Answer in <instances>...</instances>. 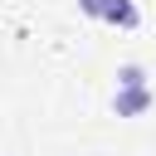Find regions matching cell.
<instances>
[{"label": "cell", "instance_id": "6da1fadb", "mask_svg": "<svg viewBox=\"0 0 156 156\" xmlns=\"http://www.w3.org/2000/svg\"><path fill=\"white\" fill-rule=\"evenodd\" d=\"M151 102H156V98H151L146 83H141V88H117V93H112V112H117V117H136V112H146Z\"/></svg>", "mask_w": 156, "mask_h": 156}, {"label": "cell", "instance_id": "7a4b0ae2", "mask_svg": "<svg viewBox=\"0 0 156 156\" xmlns=\"http://www.w3.org/2000/svg\"><path fill=\"white\" fill-rule=\"evenodd\" d=\"M102 20H107V24H117V29H136V24H141V10H136L132 0H112Z\"/></svg>", "mask_w": 156, "mask_h": 156}, {"label": "cell", "instance_id": "3957f363", "mask_svg": "<svg viewBox=\"0 0 156 156\" xmlns=\"http://www.w3.org/2000/svg\"><path fill=\"white\" fill-rule=\"evenodd\" d=\"M141 83H146V68L141 63H122L117 68V88H141Z\"/></svg>", "mask_w": 156, "mask_h": 156}, {"label": "cell", "instance_id": "277c9868", "mask_svg": "<svg viewBox=\"0 0 156 156\" xmlns=\"http://www.w3.org/2000/svg\"><path fill=\"white\" fill-rule=\"evenodd\" d=\"M107 5H112V0H78V10H83V15H93V20H102V15H107Z\"/></svg>", "mask_w": 156, "mask_h": 156}]
</instances>
